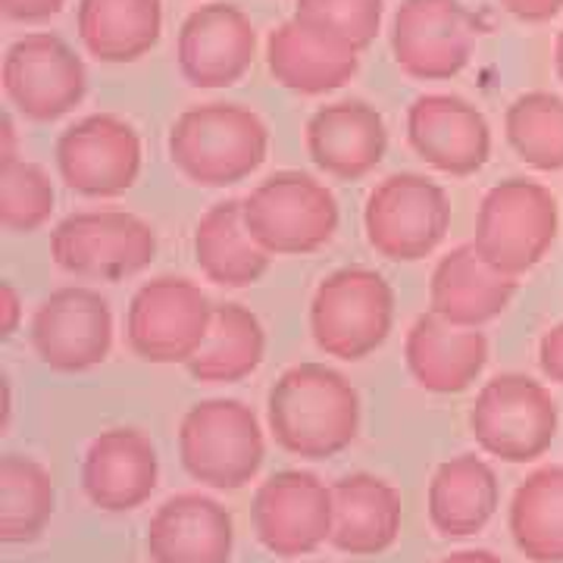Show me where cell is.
Returning a JSON list of instances; mask_svg holds the SVG:
<instances>
[{"instance_id":"7","label":"cell","mask_w":563,"mask_h":563,"mask_svg":"<svg viewBox=\"0 0 563 563\" xmlns=\"http://www.w3.org/2000/svg\"><path fill=\"white\" fill-rule=\"evenodd\" d=\"M51 257L79 279L120 282L144 273L157 257V235L125 210H81L51 235Z\"/></svg>"},{"instance_id":"14","label":"cell","mask_w":563,"mask_h":563,"mask_svg":"<svg viewBox=\"0 0 563 563\" xmlns=\"http://www.w3.org/2000/svg\"><path fill=\"white\" fill-rule=\"evenodd\" d=\"M32 347L57 373H85L113 347V313L101 291L66 285L51 291L32 317Z\"/></svg>"},{"instance_id":"13","label":"cell","mask_w":563,"mask_h":563,"mask_svg":"<svg viewBox=\"0 0 563 563\" xmlns=\"http://www.w3.org/2000/svg\"><path fill=\"white\" fill-rule=\"evenodd\" d=\"M60 179L85 198H120L141 173V139L132 122L91 113L57 139Z\"/></svg>"},{"instance_id":"5","label":"cell","mask_w":563,"mask_h":563,"mask_svg":"<svg viewBox=\"0 0 563 563\" xmlns=\"http://www.w3.org/2000/svg\"><path fill=\"white\" fill-rule=\"evenodd\" d=\"M395 325V291L376 269L344 266L317 285L310 332L322 354L363 361L379 351Z\"/></svg>"},{"instance_id":"18","label":"cell","mask_w":563,"mask_h":563,"mask_svg":"<svg viewBox=\"0 0 563 563\" xmlns=\"http://www.w3.org/2000/svg\"><path fill=\"white\" fill-rule=\"evenodd\" d=\"M161 461L139 429H107L88 444L81 461V488L107 514H129L157 492Z\"/></svg>"},{"instance_id":"28","label":"cell","mask_w":563,"mask_h":563,"mask_svg":"<svg viewBox=\"0 0 563 563\" xmlns=\"http://www.w3.org/2000/svg\"><path fill=\"white\" fill-rule=\"evenodd\" d=\"M266 357V332L257 313L242 303H217L210 332L198 354L185 363L198 383H242Z\"/></svg>"},{"instance_id":"35","label":"cell","mask_w":563,"mask_h":563,"mask_svg":"<svg viewBox=\"0 0 563 563\" xmlns=\"http://www.w3.org/2000/svg\"><path fill=\"white\" fill-rule=\"evenodd\" d=\"M510 16L523 22H548L563 10V0H498Z\"/></svg>"},{"instance_id":"12","label":"cell","mask_w":563,"mask_h":563,"mask_svg":"<svg viewBox=\"0 0 563 563\" xmlns=\"http://www.w3.org/2000/svg\"><path fill=\"white\" fill-rule=\"evenodd\" d=\"M479 25L463 0H401L391 16V54L410 79L444 81L466 69Z\"/></svg>"},{"instance_id":"21","label":"cell","mask_w":563,"mask_h":563,"mask_svg":"<svg viewBox=\"0 0 563 563\" xmlns=\"http://www.w3.org/2000/svg\"><path fill=\"white\" fill-rule=\"evenodd\" d=\"M404 361L413 383L432 395H461L483 376L488 339L479 329H463L439 313H422L407 332Z\"/></svg>"},{"instance_id":"16","label":"cell","mask_w":563,"mask_h":563,"mask_svg":"<svg viewBox=\"0 0 563 563\" xmlns=\"http://www.w3.org/2000/svg\"><path fill=\"white\" fill-rule=\"evenodd\" d=\"M257 57V29L235 3H203L179 29L176 60L191 88L217 91L244 79Z\"/></svg>"},{"instance_id":"9","label":"cell","mask_w":563,"mask_h":563,"mask_svg":"<svg viewBox=\"0 0 563 563\" xmlns=\"http://www.w3.org/2000/svg\"><path fill=\"white\" fill-rule=\"evenodd\" d=\"M470 429L485 454L507 463H529L542 457L554 442L558 407L536 379L504 373L476 395Z\"/></svg>"},{"instance_id":"23","label":"cell","mask_w":563,"mask_h":563,"mask_svg":"<svg viewBox=\"0 0 563 563\" xmlns=\"http://www.w3.org/2000/svg\"><path fill=\"white\" fill-rule=\"evenodd\" d=\"M401 532V495L379 476L354 473L332 485V539L342 554L373 558Z\"/></svg>"},{"instance_id":"27","label":"cell","mask_w":563,"mask_h":563,"mask_svg":"<svg viewBox=\"0 0 563 563\" xmlns=\"http://www.w3.org/2000/svg\"><path fill=\"white\" fill-rule=\"evenodd\" d=\"M195 261L213 285L247 288L266 276L273 254L247 232L242 201H220L195 225Z\"/></svg>"},{"instance_id":"36","label":"cell","mask_w":563,"mask_h":563,"mask_svg":"<svg viewBox=\"0 0 563 563\" xmlns=\"http://www.w3.org/2000/svg\"><path fill=\"white\" fill-rule=\"evenodd\" d=\"M22 322V301L13 282H0V342H10Z\"/></svg>"},{"instance_id":"15","label":"cell","mask_w":563,"mask_h":563,"mask_svg":"<svg viewBox=\"0 0 563 563\" xmlns=\"http://www.w3.org/2000/svg\"><path fill=\"white\" fill-rule=\"evenodd\" d=\"M251 520L257 542L276 558H301L332 539V488L303 470H282L261 483Z\"/></svg>"},{"instance_id":"3","label":"cell","mask_w":563,"mask_h":563,"mask_svg":"<svg viewBox=\"0 0 563 563\" xmlns=\"http://www.w3.org/2000/svg\"><path fill=\"white\" fill-rule=\"evenodd\" d=\"M244 225L266 254H313L339 232V201L320 179L282 169L263 179L242 201Z\"/></svg>"},{"instance_id":"33","label":"cell","mask_w":563,"mask_h":563,"mask_svg":"<svg viewBox=\"0 0 563 563\" xmlns=\"http://www.w3.org/2000/svg\"><path fill=\"white\" fill-rule=\"evenodd\" d=\"M57 191L51 176L32 161L0 163V225L7 232L29 235L51 220Z\"/></svg>"},{"instance_id":"8","label":"cell","mask_w":563,"mask_h":563,"mask_svg":"<svg viewBox=\"0 0 563 563\" xmlns=\"http://www.w3.org/2000/svg\"><path fill=\"white\" fill-rule=\"evenodd\" d=\"M558 235V203L542 185L507 179L479 203L473 247L507 276H520L542 261Z\"/></svg>"},{"instance_id":"20","label":"cell","mask_w":563,"mask_h":563,"mask_svg":"<svg viewBox=\"0 0 563 563\" xmlns=\"http://www.w3.org/2000/svg\"><path fill=\"white\" fill-rule=\"evenodd\" d=\"M235 544L232 514L207 495H176L147 523L154 563H229Z\"/></svg>"},{"instance_id":"41","label":"cell","mask_w":563,"mask_h":563,"mask_svg":"<svg viewBox=\"0 0 563 563\" xmlns=\"http://www.w3.org/2000/svg\"><path fill=\"white\" fill-rule=\"evenodd\" d=\"M554 63H558V76L563 81V32L558 35V44H554Z\"/></svg>"},{"instance_id":"39","label":"cell","mask_w":563,"mask_h":563,"mask_svg":"<svg viewBox=\"0 0 563 563\" xmlns=\"http://www.w3.org/2000/svg\"><path fill=\"white\" fill-rule=\"evenodd\" d=\"M439 563H504L498 554H492V551H457V554H451V558H444Z\"/></svg>"},{"instance_id":"1","label":"cell","mask_w":563,"mask_h":563,"mask_svg":"<svg viewBox=\"0 0 563 563\" xmlns=\"http://www.w3.org/2000/svg\"><path fill=\"white\" fill-rule=\"evenodd\" d=\"M266 420L282 451L303 461H329L361 432V395L339 369L298 363L269 388Z\"/></svg>"},{"instance_id":"26","label":"cell","mask_w":563,"mask_h":563,"mask_svg":"<svg viewBox=\"0 0 563 563\" xmlns=\"http://www.w3.org/2000/svg\"><path fill=\"white\" fill-rule=\"evenodd\" d=\"M79 38L101 63H135L157 47L163 0H79Z\"/></svg>"},{"instance_id":"38","label":"cell","mask_w":563,"mask_h":563,"mask_svg":"<svg viewBox=\"0 0 563 563\" xmlns=\"http://www.w3.org/2000/svg\"><path fill=\"white\" fill-rule=\"evenodd\" d=\"M20 161L16 154V125L10 120V113L0 117V163Z\"/></svg>"},{"instance_id":"17","label":"cell","mask_w":563,"mask_h":563,"mask_svg":"<svg viewBox=\"0 0 563 563\" xmlns=\"http://www.w3.org/2000/svg\"><path fill=\"white\" fill-rule=\"evenodd\" d=\"M413 154L444 176H473L492 157V129L479 107L457 95H422L407 110Z\"/></svg>"},{"instance_id":"40","label":"cell","mask_w":563,"mask_h":563,"mask_svg":"<svg viewBox=\"0 0 563 563\" xmlns=\"http://www.w3.org/2000/svg\"><path fill=\"white\" fill-rule=\"evenodd\" d=\"M0 398H3V417H0V429H7V422H10V383H7V376L0 379Z\"/></svg>"},{"instance_id":"2","label":"cell","mask_w":563,"mask_h":563,"mask_svg":"<svg viewBox=\"0 0 563 563\" xmlns=\"http://www.w3.org/2000/svg\"><path fill=\"white\" fill-rule=\"evenodd\" d=\"M169 161L201 188H229L257 173L269 154L266 122L242 103H201L169 129Z\"/></svg>"},{"instance_id":"29","label":"cell","mask_w":563,"mask_h":563,"mask_svg":"<svg viewBox=\"0 0 563 563\" xmlns=\"http://www.w3.org/2000/svg\"><path fill=\"white\" fill-rule=\"evenodd\" d=\"M510 532L532 563H563V466L539 470L517 488Z\"/></svg>"},{"instance_id":"30","label":"cell","mask_w":563,"mask_h":563,"mask_svg":"<svg viewBox=\"0 0 563 563\" xmlns=\"http://www.w3.org/2000/svg\"><path fill=\"white\" fill-rule=\"evenodd\" d=\"M54 479L32 457H0V542L29 544L44 532L54 517Z\"/></svg>"},{"instance_id":"24","label":"cell","mask_w":563,"mask_h":563,"mask_svg":"<svg viewBox=\"0 0 563 563\" xmlns=\"http://www.w3.org/2000/svg\"><path fill=\"white\" fill-rule=\"evenodd\" d=\"M266 66L282 88L317 98V95L339 91L354 79L361 69V57L322 41L310 29H303L298 20H288L269 32Z\"/></svg>"},{"instance_id":"32","label":"cell","mask_w":563,"mask_h":563,"mask_svg":"<svg viewBox=\"0 0 563 563\" xmlns=\"http://www.w3.org/2000/svg\"><path fill=\"white\" fill-rule=\"evenodd\" d=\"M385 0H298L295 16L322 41L361 54L383 29Z\"/></svg>"},{"instance_id":"6","label":"cell","mask_w":563,"mask_h":563,"mask_svg":"<svg viewBox=\"0 0 563 563\" xmlns=\"http://www.w3.org/2000/svg\"><path fill=\"white\" fill-rule=\"evenodd\" d=\"M363 229L369 247L385 261H422L451 229L448 191L420 173H395L369 191Z\"/></svg>"},{"instance_id":"37","label":"cell","mask_w":563,"mask_h":563,"mask_svg":"<svg viewBox=\"0 0 563 563\" xmlns=\"http://www.w3.org/2000/svg\"><path fill=\"white\" fill-rule=\"evenodd\" d=\"M542 366L554 383H563V325H558V329L544 339Z\"/></svg>"},{"instance_id":"11","label":"cell","mask_w":563,"mask_h":563,"mask_svg":"<svg viewBox=\"0 0 563 563\" xmlns=\"http://www.w3.org/2000/svg\"><path fill=\"white\" fill-rule=\"evenodd\" d=\"M3 95L25 120L54 122L73 113L88 91L81 57L51 32L16 38L3 54Z\"/></svg>"},{"instance_id":"31","label":"cell","mask_w":563,"mask_h":563,"mask_svg":"<svg viewBox=\"0 0 563 563\" xmlns=\"http://www.w3.org/2000/svg\"><path fill=\"white\" fill-rule=\"evenodd\" d=\"M504 132L517 157L536 169H563V98L529 91L507 107Z\"/></svg>"},{"instance_id":"19","label":"cell","mask_w":563,"mask_h":563,"mask_svg":"<svg viewBox=\"0 0 563 563\" xmlns=\"http://www.w3.org/2000/svg\"><path fill=\"white\" fill-rule=\"evenodd\" d=\"M307 154L325 176L357 181L369 176L388 151V125L366 101H335L320 107L303 129Z\"/></svg>"},{"instance_id":"25","label":"cell","mask_w":563,"mask_h":563,"mask_svg":"<svg viewBox=\"0 0 563 563\" xmlns=\"http://www.w3.org/2000/svg\"><path fill=\"white\" fill-rule=\"evenodd\" d=\"M498 498L495 470L476 454H461L442 463L429 483V520L444 539H466L495 517Z\"/></svg>"},{"instance_id":"34","label":"cell","mask_w":563,"mask_h":563,"mask_svg":"<svg viewBox=\"0 0 563 563\" xmlns=\"http://www.w3.org/2000/svg\"><path fill=\"white\" fill-rule=\"evenodd\" d=\"M66 7V0H0V13L10 22H47Z\"/></svg>"},{"instance_id":"10","label":"cell","mask_w":563,"mask_h":563,"mask_svg":"<svg viewBox=\"0 0 563 563\" xmlns=\"http://www.w3.org/2000/svg\"><path fill=\"white\" fill-rule=\"evenodd\" d=\"M213 310L217 303L195 282L179 276L144 282L125 317L129 347L147 363H188L210 332Z\"/></svg>"},{"instance_id":"4","label":"cell","mask_w":563,"mask_h":563,"mask_svg":"<svg viewBox=\"0 0 563 563\" xmlns=\"http://www.w3.org/2000/svg\"><path fill=\"white\" fill-rule=\"evenodd\" d=\"M179 457L195 483L235 492L261 473L266 442L257 413L235 398L195 404L179 426Z\"/></svg>"},{"instance_id":"22","label":"cell","mask_w":563,"mask_h":563,"mask_svg":"<svg viewBox=\"0 0 563 563\" xmlns=\"http://www.w3.org/2000/svg\"><path fill=\"white\" fill-rule=\"evenodd\" d=\"M517 295V279L495 269L470 244L444 254L429 282V310L451 325L479 329L501 317L510 298Z\"/></svg>"}]
</instances>
